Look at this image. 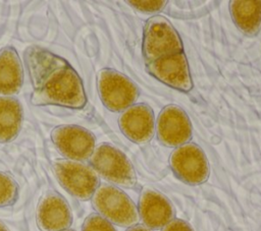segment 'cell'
Masks as SVG:
<instances>
[{"instance_id": "10", "label": "cell", "mask_w": 261, "mask_h": 231, "mask_svg": "<svg viewBox=\"0 0 261 231\" xmlns=\"http://www.w3.org/2000/svg\"><path fill=\"white\" fill-rule=\"evenodd\" d=\"M146 69L156 79L175 90L188 93L193 89V80L184 52L146 64Z\"/></svg>"}, {"instance_id": "14", "label": "cell", "mask_w": 261, "mask_h": 231, "mask_svg": "<svg viewBox=\"0 0 261 231\" xmlns=\"http://www.w3.org/2000/svg\"><path fill=\"white\" fill-rule=\"evenodd\" d=\"M23 82L22 65L17 51L7 46L0 50V95L12 97L17 94Z\"/></svg>"}, {"instance_id": "18", "label": "cell", "mask_w": 261, "mask_h": 231, "mask_svg": "<svg viewBox=\"0 0 261 231\" xmlns=\"http://www.w3.org/2000/svg\"><path fill=\"white\" fill-rule=\"evenodd\" d=\"M82 231H115L113 225L99 214H91L83 224Z\"/></svg>"}, {"instance_id": "17", "label": "cell", "mask_w": 261, "mask_h": 231, "mask_svg": "<svg viewBox=\"0 0 261 231\" xmlns=\"http://www.w3.org/2000/svg\"><path fill=\"white\" fill-rule=\"evenodd\" d=\"M17 194L18 186L16 181L10 175L0 172V208L13 205Z\"/></svg>"}, {"instance_id": "9", "label": "cell", "mask_w": 261, "mask_h": 231, "mask_svg": "<svg viewBox=\"0 0 261 231\" xmlns=\"http://www.w3.org/2000/svg\"><path fill=\"white\" fill-rule=\"evenodd\" d=\"M155 130L159 142L169 148H177L188 143L193 136L189 116L176 105H168L161 110L155 124Z\"/></svg>"}, {"instance_id": "19", "label": "cell", "mask_w": 261, "mask_h": 231, "mask_svg": "<svg viewBox=\"0 0 261 231\" xmlns=\"http://www.w3.org/2000/svg\"><path fill=\"white\" fill-rule=\"evenodd\" d=\"M133 7L138 9L139 11L146 13H154L161 11L167 4V1H128Z\"/></svg>"}, {"instance_id": "4", "label": "cell", "mask_w": 261, "mask_h": 231, "mask_svg": "<svg viewBox=\"0 0 261 231\" xmlns=\"http://www.w3.org/2000/svg\"><path fill=\"white\" fill-rule=\"evenodd\" d=\"M91 167L112 184L132 188L137 184V174L126 156L109 143L97 147L90 157Z\"/></svg>"}, {"instance_id": "7", "label": "cell", "mask_w": 261, "mask_h": 231, "mask_svg": "<svg viewBox=\"0 0 261 231\" xmlns=\"http://www.w3.org/2000/svg\"><path fill=\"white\" fill-rule=\"evenodd\" d=\"M174 175L190 185L204 183L210 174L209 163L203 150L194 142L175 148L169 158Z\"/></svg>"}, {"instance_id": "11", "label": "cell", "mask_w": 261, "mask_h": 231, "mask_svg": "<svg viewBox=\"0 0 261 231\" xmlns=\"http://www.w3.org/2000/svg\"><path fill=\"white\" fill-rule=\"evenodd\" d=\"M122 133L132 141L144 145L155 133V118L152 108L144 103L134 104L122 112L118 119Z\"/></svg>"}, {"instance_id": "6", "label": "cell", "mask_w": 261, "mask_h": 231, "mask_svg": "<svg viewBox=\"0 0 261 231\" xmlns=\"http://www.w3.org/2000/svg\"><path fill=\"white\" fill-rule=\"evenodd\" d=\"M54 173L61 186L74 197L88 200L100 186L96 171L86 164L71 160H58L53 163Z\"/></svg>"}, {"instance_id": "20", "label": "cell", "mask_w": 261, "mask_h": 231, "mask_svg": "<svg viewBox=\"0 0 261 231\" xmlns=\"http://www.w3.org/2000/svg\"><path fill=\"white\" fill-rule=\"evenodd\" d=\"M161 231H194L189 223L180 219H173Z\"/></svg>"}, {"instance_id": "23", "label": "cell", "mask_w": 261, "mask_h": 231, "mask_svg": "<svg viewBox=\"0 0 261 231\" xmlns=\"http://www.w3.org/2000/svg\"><path fill=\"white\" fill-rule=\"evenodd\" d=\"M62 231H74V230H70V229H65V230H62Z\"/></svg>"}, {"instance_id": "16", "label": "cell", "mask_w": 261, "mask_h": 231, "mask_svg": "<svg viewBox=\"0 0 261 231\" xmlns=\"http://www.w3.org/2000/svg\"><path fill=\"white\" fill-rule=\"evenodd\" d=\"M22 107L14 97L0 96V142L14 139L22 124Z\"/></svg>"}, {"instance_id": "15", "label": "cell", "mask_w": 261, "mask_h": 231, "mask_svg": "<svg viewBox=\"0 0 261 231\" xmlns=\"http://www.w3.org/2000/svg\"><path fill=\"white\" fill-rule=\"evenodd\" d=\"M229 11L236 25L249 37L257 35L261 27L260 0H233L229 2Z\"/></svg>"}, {"instance_id": "13", "label": "cell", "mask_w": 261, "mask_h": 231, "mask_svg": "<svg viewBox=\"0 0 261 231\" xmlns=\"http://www.w3.org/2000/svg\"><path fill=\"white\" fill-rule=\"evenodd\" d=\"M139 217L149 229H160L174 219V209L162 193L146 189L141 193L138 207Z\"/></svg>"}, {"instance_id": "12", "label": "cell", "mask_w": 261, "mask_h": 231, "mask_svg": "<svg viewBox=\"0 0 261 231\" xmlns=\"http://www.w3.org/2000/svg\"><path fill=\"white\" fill-rule=\"evenodd\" d=\"M36 218L42 231H62L68 229L72 222L68 204L55 191H47L41 197Z\"/></svg>"}, {"instance_id": "8", "label": "cell", "mask_w": 261, "mask_h": 231, "mask_svg": "<svg viewBox=\"0 0 261 231\" xmlns=\"http://www.w3.org/2000/svg\"><path fill=\"white\" fill-rule=\"evenodd\" d=\"M51 139L59 153L71 161L90 159L95 151L94 134L79 125L56 126L51 132Z\"/></svg>"}, {"instance_id": "2", "label": "cell", "mask_w": 261, "mask_h": 231, "mask_svg": "<svg viewBox=\"0 0 261 231\" xmlns=\"http://www.w3.org/2000/svg\"><path fill=\"white\" fill-rule=\"evenodd\" d=\"M143 57L146 64L184 52L182 42L170 21L161 15L149 18L143 35Z\"/></svg>"}, {"instance_id": "22", "label": "cell", "mask_w": 261, "mask_h": 231, "mask_svg": "<svg viewBox=\"0 0 261 231\" xmlns=\"http://www.w3.org/2000/svg\"><path fill=\"white\" fill-rule=\"evenodd\" d=\"M0 231H9V229L6 227V225L0 220Z\"/></svg>"}, {"instance_id": "3", "label": "cell", "mask_w": 261, "mask_h": 231, "mask_svg": "<svg viewBox=\"0 0 261 231\" xmlns=\"http://www.w3.org/2000/svg\"><path fill=\"white\" fill-rule=\"evenodd\" d=\"M97 213L111 224L132 227L139 221L138 208L128 195L114 185L102 184L92 196Z\"/></svg>"}, {"instance_id": "21", "label": "cell", "mask_w": 261, "mask_h": 231, "mask_svg": "<svg viewBox=\"0 0 261 231\" xmlns=\"http://www.w3.org/2000/svg\"><path fill=\"white\" fill-rule=\"evenodd\" d=\"M126 231H151V229L147 228L144 225H134L132 227H128Z\"/></svg>"}, {"instance_id": "5", "label": "cell", "mask_w": 261, "mask_h": 231, "mask_svg": "<svg viewBox=\"0 0 261 231\" xmlns=\"http://www.w3.org/2000/svg\"><path fill=\"white\" fill-rule=\"evenodd\" d=\"M97 85L103 105L112 112H121L138 100V85L126 75L110 68L98 72Z\"/></svg>"}, {"instance_id": "1", "label": "cell", "mask_w": 261, "mask_h": 231, "mask_svg": "<svg viewBox=\"0 0 261 231\" xmlns=\"http://www.w3.org/2000/svg\"><path fill=\"white\" fill-rule=\"evenodd\" d=\"M24 59L33 85V105H57L71 109L86 106L83 81L65 59L38 46L29 47Z\"/></svg>"}]
</instances>
